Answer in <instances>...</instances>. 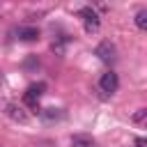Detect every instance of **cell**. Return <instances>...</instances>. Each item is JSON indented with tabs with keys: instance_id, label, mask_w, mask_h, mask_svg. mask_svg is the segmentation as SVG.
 I'll return each mask as SVG.
<instances>
[{
	"instance_id": "1",
	"label": "cell",
	"mask_w": 147,
	"mask_h": 147,
	"mask_svg": "<svg viewBox=\"0 0 147 147\" xmlns=\"http://www.w3.org/2000/svg\"><path fill=\"white\" fill-rule=\"evenodd\" d=\"M78 14L83 16V21H85V30H87V32H99L101 21H99V16H96V11H94L92 7H83Z\"/></svg>"
},
{
	"instance_id": "2",
	"label": "cell",
	"mask_w": 147,
	"mask_h": 147,
	"mask_svg": "<svg viewBox=\"0 0 147 147\" xmlns=\"http://www.w3.org/2000/svg\"><path fill=\"white\" fill-rule=\"evenodd\" d=\"M44 90H46V85H44V83L30 85V87H28V92H25V96H23L25 106H30V108H37V106H39V96L44 94Z\"/></svg>"
},
{
	"instance_id": "3",
	"label": "cell",
	"mask_w": 147,
	"mask_h": 147,
	"mask_svg": "<svg viewBox=\"0 0 147 147\" xmlns=\"http://www.w3.org/2000/svg\"><path fill=\"white\" fill-rule=\"evenodd\" d=\"M99 87H101L106 94L117 92V87H119V78H117V74H115V71H106V74L101 76V80H99Z\"/></svg>"
},
{
	"instance_id": "4",
	"label": "cell",
	"mask_w": 147,
	"mask_h": 147,
	"mask_svg": "<svg viewBox=\"0 0 147 147\" xmlns=\"http://www.w3.org/2000/svg\"><path fill=\"white\" fill-rule=\"evenodd\" d=\"M94 53L99 55L101 62H113V60H115V46H113L110 41H101V44L96 46Z\"/></svg>"
},
{
	"instance_id": "5",
	"label": "cell",
	"mask_w": 147,
	"mask_h": 147,
	"mask_svg": "<svg viewBox=\"0 0 147 147\" xmlns=\"http://www.w3.org/2000/svg\"><path fill=\"white\" fill-rule=\"evenodd\" d=\"M7 115H9L14 122H21V124L28 122V113H25L21 106H16V103H9V106H7Z\"/></svg>"
},
{
	"instance_id": "6",
	"label": "cell",
	"mask_w": 147,
	"mask_h": 147,
	"mask_svg": "<svg viewBox=\"0 0 147 147\" xmlns=\"http://www.w3.org/2000/svg\"><path fill=\"white\" fill-rule=\"evenodd\" d=\"M71 147H96V140L92 136H85V133H78L71 138Z\"/></svg>"
},
{
	"instance_id": "7",
	"label": "cell",
	"mask_w": 147,
	"mask_h": 147,
	"mask_svg": "<svg viewBox=\"0 0 147 147\" xmlns=\"http://www.w3.org/2000/svg\"><path fill=\"white\" fill-rule=\"evenodd\" d=\"M18 39L21 41H37L39 39V30L37 28H18Z\"/></svg>"
},
{
	"instance_id": "8",
	"label": "cell",
	"mask_w": 147,
	"mask_h": 147,
	"mask_svg": "<svg viewBox=\"0 0 147 147\" xmlns=\"http://www.w3.org/2000/svg\"><path fill=\"white\" fill-rule=\"evenodd\" d=\"M136 25H138L140 30L147 28V9H140V11L136 14Z\"/></svg>"
},
{
	"instance_id": "9",
	"label": "cell",
	"mask_w": 147,
	"mask_h": 147,
	"mask_svg": "<svg viewBox=\"0 0 147 147\" xmlns=\"http://www.w3.org/2000/svg\"><path fill=\"white\" fill-rule=\"evenodd\" d=\"M41 115H44V119H48V122H51V119H57V117H60V113H57L55 108H46V110H41Z\"/></svg>"
},
{
	"instance_id": "10",
	"label": "cell",
	"mask_w": 147,
	"mask_h": 147,
	"mask_svg": "<svg viewBox=\"0 0 147 147\" xmlns=\"http://www.w3.org/2000/svg\"><path fill=\"white\" fill-rule=\"evenodd\" d=\"M145 115H147V108H140V110L133 115V122H142V119H145Z\"/></svg>"
},
{
	"instance_id": "11",
	"label": "cell",
	"mask_w": 147,
	"mask_h": 147,
	"mask_svg": "<svg viewBox=\"0 0 147 147\" xmlns=\"http://www.w3.org/2000/svg\"><path fill=\"white\" fill-rule=\"evenodd\" d=\"M136 145H138V147H145V140H142V138H138V140H136Z\"/></svg>"
}]
</instances>
